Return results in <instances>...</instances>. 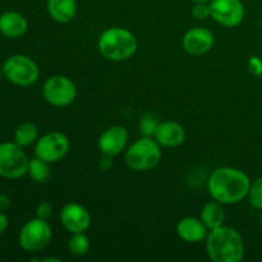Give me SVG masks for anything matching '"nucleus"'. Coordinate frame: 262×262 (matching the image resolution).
<instances>
[{
  "mask_svg": "<svg viewBox=\"0 0 262 262\" xmlns=\"http://www.w3.org/2000/svg\"><path fill=\"white\" fill-rule=\"evenodd\" d=\"M251 181L243 170L233 166L215 169L207 181L209 193L222 205H234L248 196Z\"/></svg>",
  "mask_w": 262,
  "mask_h": 262,
  "instance_id": "obj_1",
  "label": "nucleus"
},
{
  "mask_svg": "<svg viewBox=\"0 0 262 262\" xmlns=\"http://www.w3.org/2000/svg\"><path fill=\"white\" fill-rule=\"evenodd\" d=\"M206 251L214 262H239L245 256V241L232 227H222L209 230Z\"/></svg>",
  "mask_w": 262,
  "mask_h": 262,
  "instance_id": "obj_2",
  "label": "nucleus"
},
{
  "mask_svg": "<svg viewBox=\"0 0 262 262\" xmlns=\"http://www.w3.org/2000/svg\"><path fill=\"white\" fill-rule=\"evenodd\" d=\"M137 38L129 30L123 27H110L100 35L97 48L105 59L123 61L132 58L137 51Z\"/></svg>",
  "mask_w": 262,
  "mask_h": 262,
  "instance_id": "obj_3",
  "label": "nucleus"
},
{
  "mask_svg": "<svg viewBox=\"0 0 262 262\" xmlns=\"http://www.w3.org/2000/svg\"><path fill=\"white\" fill-rule=\"evenodd\" d=\"M161 146L152 137L142 136L125 151L124 160L128 168L136 171H146L155 168L161 160Z\"/></svg>",
  "mask_w": 262,
  "mask_h": 262,
  "instance_id": "obj_4",
  "label": "nucleus"
},
{
  "mask_svg": "<svg viewBox=\"0 0 262 262\" xmlns=\"http://www.w3.org/2000/svg\"><path fill=\"white\" fill-rule=\"evenodd\" d=\"M4 77L17 86H31L35 83L40 76L37 64L27 55L17 54L12 55L3 64Z\"/></svg>",
  "mask_w": 262,
  "mask_h": 262,
  "instance_id": "obj_5",
  "label": "nucleus"
},
{
  "mask_svg": "<svg viewBox=\"0 0 262 262\" xmlns=\"http://www.w3.org/2000/svg\"><path fill=\"white\" fill-rule=\"evenodd\" d=\"M27 155L15 142L0 143V177L8 179L22 178L28 173Z\"/></svg>",
  "mask_w": 262,
  "mask_h": 262,
  "instance_id": "obj_6",
  "label": "nucleus"
},
{
  "mask_svg": "<svg viewBox=\"0 0 262 262\" xmlns=\"http://www.w3.org/2000/svg\"><path fill=\"white\" fill-rule=\"evenodd\" d=\"M42 96L53 106H68L76 99L77 87L74 82L67 76L55 74L49 77L43 83Z\"/></svg>",
  "mask_w": 262,
  "mask_h": 262,
  "instance_id": "obj_7",
  "label": "nucleus"
},
{
  "mask_svg": "<svg viewBox=\"0 0 262 262\" xmlns=\"http://www.w3.org/2000/svg\"><path fill=\"white\" fill-rule=\"evenodd\" d=\"M51 227L48 220L35 217L26 223L19 232V245L27 252H37L43 250L51 239Z\"/></svg>",
  "mask_w": 262,
  "mask_h": 262,
  "instance_id": "obj_8",
  "label": "nucleus"
},
{
  "mask_svg": "<svg viewBox=\"0 0 262 262\" xmlns=\"http://www.w3.org/2000/svg\"><path fill=\"white\" fill-rule=\"evenodd\" d=\"M71 142L61 132H49L41 136L35 145V155L49 164L61 160L68 154Z\"/></svg>",
  "mask_w": 262,
  "mask_h": 262,
  "instance_id": "obj_9",
  "label": "nucleus"
},
{
  "mask_svg": "<svg viewBox=\"0 0 262 262\" xmlns=\"http://www.w3.org/2000/svg\"><path fill=\"white\" fill-rule=\"evenodd\" d=\"M211 18L223 27H237L245 19V5L241 0H210Z\"/></svg>",
  "mask_w": 262,
  "mask_h": 262,
  "instance_id": "obj_10",
  "label": "nucleus"
},
{
  "mask_svg": "<svg viewBox=\"0 0 262 262\" xmlns=\"http://www.w3.org/2000/svg\"><path fill=\"white\" fill-rule=\"evenodd\" d=\"M128 142V130L122 125H112L100 135L97 147L104 156H117L125 148Z\"/></svg>",
  "mask_w": 262,
  "mask_h": 262,
  "instance_id": "obj_11",
  "label": "nucleus"
},
{
  "mask_svg": "<svg viewBox=\"0 0 262 262\" xmlns=\"http://www.w3.org/2000/svg\"><path fill=\"white\" fill-rule=\"evenodd\" d=\"M60 222L68 232L84 233L91 225V215L82 205L71 202L60 211Z\"/></svg>",
  "mask_w": 262,
  "mask_h": 262,
  "instance_id": "obj_12",
  "label": "nucleus"
},
{
  "mask_svg": "<svg viewBox=\"0 0 262 262\" xmlns=\"http://www.w3.org/2000/svg\"><path fill=\"white\" fill-rule=\"evenodd\" d=\"M215 43V36L204 27L191 28L183 37V49L191 55H204L209 53Z\"/></svg>",
  "mask_w": 262,
  "mask_h": 262,
  "instance_id": "obj_13",
  "label": "nucleus"
},
{
  "mask_svg": "<svg viewBox=\"0 0 262 262\" xmlns=\"http://www.w3.org/2000/svg\"><path fill=\"white\" fill-rule=\"evenodd\" d=\"M154 138L163 147H178L186 140V130H184L183 125H181L179 123L165 120V122L159 123Z\"/></svg>",
  "mask_w": 262,
  "mask_h": 262,
  "instance_id": "obj_14",
  "label": "nucleus"
},
{
  "mask_svg": "<svg viewBox=\"0 0 262 262\" xmlns=\"http://www.w3.org/2000/svg\"><path fill=\"white\" fill-rule=\"evenodd\" d=\"M207 229L201 219L193 216L183 217L177 224V234L182 241L187 243H199L206 239Z\"/></svg>",
  "mask_w": 262,
  "mask_h": 262,
  "instance_id": "obj_15",
  "label": "nucleus"
},
{
  "mask_svg": "<svg viewBox=\"0 0 262 262\" xmlns=\"http://www.w3.org/2000/svg\"><path fill=\"white\" fill-rule=\"evenodd\" d=\"M28 22L17 12H5L0 15V32L5 37L17 38L27 32Z\"/></svg>",
  "mask_w": 262,
  "mask_h": 262,
  "instance_id": "obj_16",
  "label": "nucleus"
},
{
  "mask_svg": "<svg viewBox=\"0 0 262 262\" xmlns=\"http://www.w3.org/2000/svg\"><path fill=\"white\" fill-rule=\"evenodd\" d=\"M46 8L55 22L68 23L76 15L77 3L76 0H48Z\"/></svg>",
  "mask_w": 262,
  "mask_h": 262,
  "instance_id": "obj_17",
  "label": "nucleus"
},
{
  "mask_svg": "<svg viewBox=\"0 0 262 262\" xmlns=\"http://www.w3.org/2000/svg\"><path fill=\"white\" fill-rule=\"evenodd\" d=\"M200 219L204 223L205 227L209 230L216 229V228L224 225L225 220V214L224 210H223L222 204L217 201L207 202L201 210V215H200Z\"/></svg>",
  "mask_w": 262,
  "mask_h": 262,
  "instance_id": "obj_18",
  "label": "nucleus"
},
{
  "mask_svg": "<svg viewBox=\"0 0 262 262\" xmlns=\"http://www.w3.org/2000/svg\"><path fill=\"white\" fill-rule=\"evenodd\" d=\"M38 140V129L33 123H22L14 132V142L26 147Z\"/></svg>",
  "mask_w": 262,
  "mask_h": 262,
  "instance_id": "obj_19",
  "label": "nucleus"
},
{
  "mask_svg": "<svg viewBox=\"0 0 262 262\" xmlns=\"http://www.w3.org/2000/svg\"><path fill=\"white\" fill-rule=\"evenodd\" d=\"M28 174L37 183H43V182L48 181L49 176H50L49 163L42 160V159L37 158V156L31 159L30 164H28Z\"/></svg>",
  "mask_w": 262,
  "mask_h": 262,
  "instance_id": "obj_20",
  "label": "nucleus"
},
{
  "mask_svg": "<svg viewBox=\"0 0 262 262\" xmlns=\"http://www.w3.org/2000/svg\"><path fill=\"white\" fill-rule=\"evenodd\" d=\"M69 252L77 257H82L90 250V239L84 233H73L71 239L68 241Z\"/></svg>",
  "mask_w": 262,
  "mask_h": 262,
  "instance_id": "obj_21",
  "label": "nucleus"
},
{
  "mask_svg": "<svg viewBox=\"0 0 262 262\" xmlns=\"http://www.w3.org/2000/svg\"><path fill=\"white\" fill-rule=\"evenodd\" d=\"M159 120L155 115L145 114L140 119V132L145 137H152L155 135V130L159 125Z\"/></svg>",
  "mask_w": 262,
  "mask_h": 262,
  "instance_id": "obj_22",
  "label": "nucleus"
},
{
  "mask_svg": "<svg viewBox=\"0 0 262 262\" xmlns=\"http://www.w3.org/2000/svg\"><path fill=\"white\" fill-rule=\"evenodd\" d=\"M248 199H250V204L255 209L262 210V177L251 183Z\"/></svg>",
  "mask_w": 262,
  "mask_h": 262,
  "instance_id": "obj_23",
  "label": "nucleus"
},
{
  "mask_svg": "<svg viewBox=\"0 0 262 262\" xmlns=\"http://www.w3.org/2000/svg\"><path fill=\"white\" fill-rule=\"evenodd\" d=\"M192 15L200 20L211 17L210 5L207 3H194L193 8H192Z\"/></svg>",
  "mask_w": 262,
  "mask_h": 262,
  "instance_id": "obj_24",
  "label": "nucleus"
},
{
  "mask_svg": "<svg viewBox=\"0 0 262 262\" xmlns=\"http://www.w3.org/2000/svg\"><path fill=\"white\" fill-rule=\"evenodd\" d=\"M51 211V205L49 202H41L37 207H36V217H40V219L48 220L50 217Z\"/></svg>",
  "mask_w": 262,
  "mask_h": 262,
  "instance_id": "obj_25",
  "label": "nucleus"
},
{
  "mask_svg": "<svg viewBox=\"0 0 262 262\" xmlns=\"http://www.w3.org/2000/svg\"><path fill=\"white\" fill-rule=\"evenodd\" d=\"M248 69L255 76H261L262 74V60L258 56H251L248 60Z\"/></svg>",
  "mask_w": 262,
  "mask_h": 262,
  "instance_id": "obj_26",
  "label": "nucleus"
},
{
  "mask_svg": "<svg viewBox=\"0 0 262 262\" xmlns=\"http://www.w3.org/2000/svg\"><path fill=\"white\" fill-rule=\"evenodd\" d=\"M8 225H9V220H8V216L4 214V212L0 211V234L4 233L7 230Z\"/></svg>",
  "mask_w": 262,
  "mask_h": 262,
  "instance_id": "obj_27",
  "label": "nucleus"
},
{
  "mask_svg": "<svg viewBox=\"0 0 262 262\" xmlns=\"http://www.w3.org/2000/svg\"><path fill=\"white\" fill-rule=\"evenodd\" d=\"M10 205V200L8 199L7 196H4V194H0V210H5L8 209Z\"/></svg>",
  "mask_w": 262,
  "mask_h": 262,
  "instance_id": "obj_28",
  "label": "nucleus"
},
{
  "mask_svg": "<svg viewBox=\"0 0 262 262\" xmlns=\"http://www.w3.org/2000/svg\"><path fill=\"white\" fill-rule=\"evenodd\" d=\"M43 262H60V260L56 257H48V258H43Z\"/></svg>",
  "mask_w": 262,
  "mask_h": 262,
  "instance_id": "obj_29",
  "label": "nucleus"
},
{
  "mask_svg": "<svg viewBox=\"0 0 262 262\" xmlns=\"http://www.w3.org/2000/svg\"><path fill=\"white\" fill-rule=\"evenodd\" d=\"M191 2H193V3H207V2H210V0H191Z\"/></svg>",
  "mask_w": 262,
  "mask_h": 262,
  "instance_id": "obj_30",
  "label": "nucleus"
},
{
  "mask_svg": "<svg viewBox=\"0 0 262 262\" xmlns=\"http://www.w3.org/2000/svg\"><path fill=\"white\" fill-rule=\"evenodd\" d=\"M260 220H261V224H262V212H261V216H260Z\"/></svg>",
  "mask_w": 262,
  "mask_h": 262,
  "instance_id": "obj_31",
  "label": "nucleus"
},
{
  "mask_svg": "<svg viewBox=\"0 0 262 262\" xmlns=\"http://www.w3.org/2000/svg\"><path fill=\"white\" fill-rule=\"evenodd\" d=\"M0 248H2V245H0Z\"/></svg>",
  "mask_w": 262,
  "mask_h": 262,
  "instance_id": "obj_32",
  "label": "nucleus"
},
{
  "mask_svg": "<svg viewBox=\"0 0 262 262\" xmlns=\"http://www.w3.org/2000/svg\"><path fill=\"white\" fill-rule=\"evenodd\" d=\"M261 48H262V42H261Z\"/></svg>",
  "mask_w": 262,
  "mask_h": 262,
  "instance_id": "obj_33",
  "label": "nucleus"
}]
</instances>
